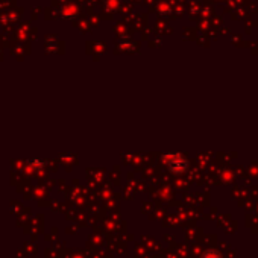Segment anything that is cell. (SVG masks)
Listing matches in <instances>:
<instances>
[{
  "mask_svg": "<svg viewBox=\"0 0 258 258\" xmlns=\"http://www.w3.org/2000/svg\"><path fill=\"white\" fill-rule=\"evenodd\" d=\"M204 258H220L216 252H213V250H210V252H207L205 255H204Z\"/></svg>",
  "mask_w": 258,
  "mask_h": 258,
  "instance_id": "6da1fadb",
  "label": "cell"
}]
</instances>
